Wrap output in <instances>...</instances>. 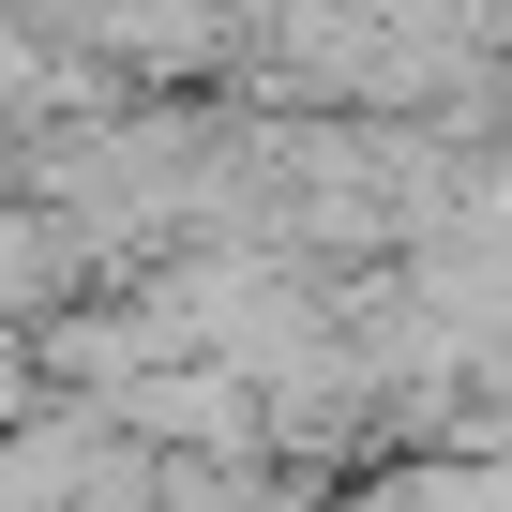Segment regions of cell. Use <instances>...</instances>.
Here are the masks:
<instances>
[{
  "mask_svg": "<svg viewBox=\"0 0 512 512\" xmlns=\"http://www.w3.org/2000/svg\"><path fill=\"white\" fill-rule=\"evenodd\" d=\"M16 407H31V377H16V332H0V422H16Z\"/></svg>",
  "mask_w": 512,
  "mask_h": 512,
  "instance_id": "6da1fadb",
  "label": "cell"
}]
</instances>
